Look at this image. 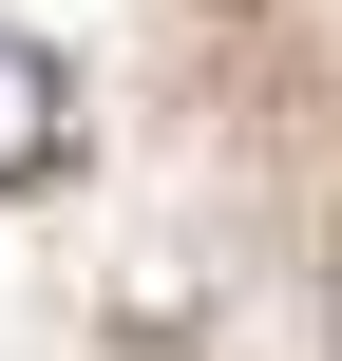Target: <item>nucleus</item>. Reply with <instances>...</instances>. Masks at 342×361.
Listing matches in <instances>:
<instances>
[{
  "mask_svg": "<svg viewBox=\"0 0 342 361\" xmlns=\"http://www.w3.org/2000/svg\"><path fill=\"white\" fill-rule=\"evenodd\" d=\"M19 171H57V57L38 38H0V190Z\"/></svg>",
  "mask_w": 342,
  "mask_h": 361,
  "instance_id": "1",
  "label": "nucleus"
},
{
  "mask_svg": "<svg viewBox=\"0 0 342 361\" xmlns=\"http://www.w3.org/2000/svg\"><path fill=\"white\" fill-rule=\"evenodd\" d=\"M324 343H342V305H324Z\"/></svg>",
  "mask_w": 342,
  "mask_h": 361,
  "instance_id": "2",
  "label": "nucleus"
}]
</instances>
